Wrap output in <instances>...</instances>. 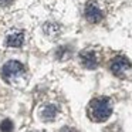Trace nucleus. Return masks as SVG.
<instances>
[{"instance_id": "1", "label": "nucleus", "mask_w": 132, "mask_h": 132, "mask_svg": "<svg viewBox=\"0 0 132 132\" xmlns=\"http://www.w3.org/2000/svg\"><path fill=\"white\" fill-rule=\"evenodd\" d=\"M112 114L111 101L106 97L94 98L88 105V117L95 122H104Z\"/></svg>"}, {"instance_id": "2", "label": "nucleus", "mask_w": 132, "mask_h": 132, "mask_svg": "<svg viewBox=\"0 0 132 132\" xmlns=\"http://www.w3.org/2000/svg\"><path fill=\"white\" fill-rule=\"evenodd\" d=\"M129 70H131V61L123 55H117L111 61V71L117 77H123L126 74V71H129Z\"/></svg>"}, {"instance_id": "3", "label": "nucleus", "mask_w": 132, "mask_h": 132, "mask_svg": "<svg viewBox=\"0 0 132 132\" xmlns=\"http://www.w3.org/2000/svg\"><path fill=\"white\" fill-rule=\"evenodd\" d=\"M84 14H85V19L89 21V23H100L102 20L104 14L101 12V9L98 7V4L95 2H88L85 4V9H84Z\"/></svg>"}, {"instance_id": "4", "label": "nucleus", "mask_w": 132, "mask_h": 132, "mask_svg": "<svg viewBox=\"0 0 132 132\" xmlns=\"http://www.w3.org/2000/svg\"><path fill=\"white\" fill-rule=\"evenodd\" d=\"M23 71H24V65L20 63V61H16V60L7 61V63L3 65V70H2V72H3V77L6 78V80L16 77V75L21 74Z\"/></svg>"}, {"instance_id": "5", "label": "nucleus", "mask_w": 132, "mask_h": 132, "mask_svg": "<svg viewBox=\"0 0 132 132\" xmlns=\"http://www.w3.org/2000/svg\"><path fill=\"white\" fill-rule=\"evenodd\" d=\"M80 60H81V64L88 70H95L98 67V57L91 50H85V51L81 53Z\"/></svg>"}, {"instance_id": "6", "label": "nucleus", "mask_w": 132, "mask_h": 132, "mask_svg": "<svg viewBox=\"0 0 132 132\" xmlns=\"http://www.w3.org/2000/svg\"><path fill=\"white\" fill-rule=\"evenodd\" d=\"M23 43H24V34L20 31L12 33L6 38V46H9V47H21Z\"/></svg>"}, {"instance_id": "7", "label": "nucleus", "mask_w": 132, "mask_h": 132, "mask_svg": "<svg viewBox=\"0 0 132 132\" xmlns=\"http://www.w3.org/2000/svg\"><path fill=\"white\" fill-rule=\"evenodd\" d=\"M58 109L55 105H53V104H48V105H46L43 108V112H41V117L44 118L46 121H53L55 118V115H57Z\"/></svg>"}, {"instance_id": "8", "label": "nucleus", "mask_w": 132, "mask_h": 132, "mask_svg": "<svg viewBox=\"0 0 132 132\" xmlns=\"http://www.w3.org/2000/svg\"><path fill=\"white\" fill-rule=\"evenodd\" d=\"M44 31L47 33L48 36H55V34H58L60 33V27L57 26V24H53V23H47L46 26H44Z\"/></svg>"}, {"instance_id": "9", "label": "nucleus", "mask_w": 132, "mask_h": 132, "mask_svg": "<svg viewBox=\"0 0 132 132\" xmlns=\"http://www.w3.org/2000/svg\"><path fill=\"white\" fill-rule=\"evenodd\" d=\"M0 131L2 132H13V122L10 119H4L0 123Z\"/></svg>"}, {"instance_id": "10", "label": "nucleus", "mask_w": 132, "mask_h": 132, "mask_svg": "<svg viewBox=\"0 0 132 132\" xmlns=\"http://www.w3.org/2000/svg\"><path fill=\"white\" fill-rule=\"evenodd\" d=\"M60 132H78V131H77V129H74V128H70V126H64Z\"/></svg>"}, {"instance_id": "11", "label": "nucleus", "mask_w": 132, "mask_h": 132, "mask_svg": "<svg viewBox=\"0 0 132 132\" xmlns=\"http://www.w3.org/2000/svg\"><path fill=\"white\" fill-rule=\"evenodd\" d=\"M10 3H13V0H0V4L2 6H9Z\"/></svg>"}]
</instances>
